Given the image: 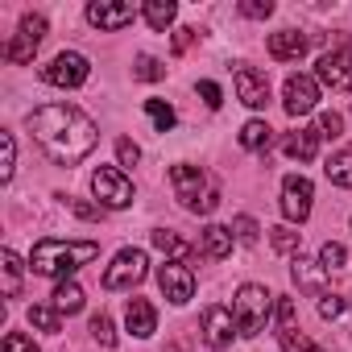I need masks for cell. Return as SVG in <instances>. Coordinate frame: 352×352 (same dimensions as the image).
Masks as SVG:
<instances>
[{
  "mask_svg": "<svg viewBox=\"0 0 352 352\" xmlns=\"http://www.w3.org/2000/svg\"><path fill=\"white\" fill-rule=\"evenodd\" d=\"M133 79H141V83H157V79H166V67H162L153 54H141V58L133 63Z\"/></svg>",
  "mask_w": 352,
  "mask_h": 352,
  "instance_id": "30",
  "label": "cell"
},
{
  "mask_svg": "<svg viewBox=\"0 0 352 352\" xmlns=\"http://www.w3.org/2000/svg\"><path fill=\"white\" fill-rule=\"evenodd\" d=\"M315 104H319V79L315 75H290L282 87V108L290 116H307V112H315Z\"/></svg>",
  "mask_w": 352,
  "mask_h": 352,
  "instance_id": "12",
  "label": "cell"
},
{
  "mask_svg": "<svg viewBox=\"0 0 352 352\" xmlns=\"http://www.w3.org/2000/svg\"><path fill=\"white\" fill-rule=\"evenodd\" d=\"M344 307H348V302H344L340 294H323V298H319V315H323V319H340Z\"/></svg>",
  "mask_w": 352,
  "mask_h": 352,
  "instance_id": "41",
  "label": "cell"
},
{
  "mask_svg": "<svg viewBox=\"0 0 352 352\" xmlns=\"http://www.w3.org/2000/svg\"><path fill=\"white\" fill-rule=\"evenodd\" d=\"M21 38H30L34 46H42V38H46V17H42V13H25V17H21Z\"/></svg>",
  "mask_w": 352,
  "mask_h": 352,
  "instance_id": "34",
  "label": "cell"
},
{
  "mask_svg": "<svg viewBox=\"0 0 352 352\" xmlns=\"http://www.w3.org/2000/svg\"><path fill=\"white\" fill-rule=\"evenodd\" d=\"M91 340L104 344V348H116V327H112V315H91Z\"/></svg>",
  "mask_w": 352,
  "mask_h": 352,
  "instance_id": "32",
  "label": "cell"
},
{
  "mask_svg": "<svg viewBox=\"0 0 352 352\" xmlns=\"http://www.w3.org/2000/svg\"><path fill=\"white\" fill-rule=\"evenodd\" d=\"M170 187H174V199H179L191 216H212L216 204H220V191H216V183L208 179V170H199V166H191V162L170 166Z\"/></svg>",
  "mask_w": 352,
  "mask_h": 352,
  "instance_id": "3",
  "label": "cell"
},
{
  "mask_svg": "<svg viewBox=\"0 0 352 352\" xmlns=\"http://www.w3.org/2000/svg\"><path fill=\"white\" fill-rule=\"evenodd\" d=\"M25 319H30V327H38V331H46V336H58L63 331V311L54 307V302H34L30 311H25Z\"/></svg>",
  "mask_w": 352,
  "mask_h": 352,
  "instance_id": "21",
  "label": "cell"
},
{
  "mask_svg": "<svg viewBox=\"0 0 352 352\" xmlns=\"http://www.w3.org/2000/svg\"><path fill=\"white\" fill-rule=\"evenodd\" d=\"M116 162H120V166H137V162H141V145L129 141V137H120V141H116Z\"/></svg>",
  "mask_w": 352,
  "mask_h": 352,
  "instance_id": "39",
  "label": "cell"
},
{
  "mask_svg": "<svg viewBox=\"0 0 352 352\" xmlns=\"http://www.w3.org/2000/svg\"><path fill=\"white\" fill-rule=\"evenodd\" d=\"M87 75H91V63L79 54V50H63V54H54L46 67H42V79L50 83V87H83L87 83Z\"/></svg>",
  "mask_w": 352,
  "mask_h": 352,
  "instance_id": "8",
  "label": "cell"
},
{
  "mask_svg": "<svg viewBox=\"0 0 352 352\" xmlns=\"http://www.w3.org/2000/svg\"><path fill=\"white\" fill-rule=\"evenodd\" d=\"M274 315H278V331H290V327H294V319H298V311H294V298L278 294V302H274Z\"/></svg>",
  "mask_w": 352,
  "mask_h": 352,
  "instance_id": "37",
  "label": "cell"
},
{
  "mask_svg": "<svg viewBox=\"0 0 352 352\" xmlns=\"http://www.w3.org/2000/svg\"><path fill=\"white\" fill-rule=\"evenodd\" d=\"M157 286H162V294H166L174 307H187V302L195 298V274H191V265H183V261L157 265Z\"/></svg>",
  "mask_w": 352,
  "mask_h": 352,
  "instance_id": "10",
  "label": "cell"
},
{
  "mask_svg": "<svg viewBox=\"0 0 352 352\" xmlns=\"http://www.w3.org/2000/svg\"><path fill=\"white\" fill-rule=\"evenodd\" d=\"M232 87H236V100L245 108H265L270 104V79L261 71H253V67H236Z\"/></svg>",
  "mask_w": 352,
  "mask_h": 352,
  "instance_id": "14",
  "label": "cell"
},
{
  "mask_svg": "<svg viewBox=\"0 0 352 352\" xmlns=\"http://www.w3.org/2000/svg\"><path fill=\"white\" fill-rule=\"evenodd\" d=\"M87 21L96 30H104V34H116V30L137 21V9L129 5V0H91V5H87Z\"/></svg>",
  "mask_w": 352,
  "mask_h": 352,
  "instance_id": "11",
  "label": "cell"
},
{
  "mask_svg": "<svg viewBox=\"0 0 352 352\" xmlns=\"http://www.w3.org/2000/svg\"><path fill=\"white\" fill-rule=\"evenodd\" d=\"M274 302H278V294H270L257 282H245L236 290V298H232V315H236L241 336H261L265 323H270V315H274Z\"/></svg>",
  "mask_w": 352,
  "mask_h": 352,
  "instance_id": "4",
  "label": "cell"
},
{
  "mask_svg": "<svg viewBox=\"0 0 352 352\" xmlns=\"http://www.w3.org/2000/svg\"><path fill=\"white\" fill-rule=\"evenodd\" d=\"M319 137L323 141H336V137H344V116L340 112H319Z\"/></svg>",
  "mask_w": 352,
  "mask_h": 352,
  "instance_id": "35",
  "label": "cell"
},
{
  "mask_svg": "<svg viewBox=\"0 0 352 352\" xmlns=\"http://www.w3.org/2000/svg\"><path fill=\"white\" fill-rule=\"evenodd\" d=\"M199 96H204V104H208V108H220V104H224V96H220V87H216L212 79H204V83H199Z\"/></svg>",
  "mask_w": 352,
  "mask_h": 352,
  "instance_id": "42",
  "label": "cell"
},
{
  "mask_svg": "<svg viewBox=\"0 0 352 352\" xmlns=\"http://www.w3.org/2000/svg\"><path fill=\"white\" fill-rule=\"evenodd\" d=\"M323 174L336 183V187H344V191H352V149H340V153H331L327 157V166H323Z\"/></svg>",
  "mask_w": 352,
  "mask_h": 352,
  "instance_id": "25",
  "label": "cell"
},
{
  "mask_svg": "<svg viewBox=\"0 0 352 352\" xmlns=\"http://www.w3.org/2000/svg\"><path fill=\"white\" fill-rule=\"evenodd\" d=\"M96 257H100V241H58V236H46V241L34 245L30 265H34V274H42V278L71 282L75 270L91 265Z\"/></svg>",
  "mask_w": 352,
  "mask_h": 352,
  "instance_id": "2",
  "label": "cell"
},
{
  "mask_svg": "<svg viewBox=\"0 0 352 352\" xmlns=\"http://www.w3.org/2000/svg\"><path fill=\"white\" fill-rule=\"evenodd\" d=\"M124 327H129L137 340H149V336L157 331V311H153V302H149V298H129V307H124Z\"/></svg>",
  "mask_w": 352,
  "mask_h": 352,
  "instance_id": "17",
  "label": "cell"
},
{
  "mask_svg": "<svg viewBox=\"0 0 352 352\" xmlns=\"http://www.w3.org/2000/svg\"><path fill=\"white\" fill-rule=\"evenodd\" d=\"M0 274H5V298H21V278H25V265L13 249L0 253Z\"/></svg>",
  "mask_w": 352,
  "mask_h": 352,
  "instance_id": "24",
  "label": "cell"
},
{
  "mask_svg": "<svg viewBox=\"0 0 352 352\" xmlns=\"http://www.w3.org/2000/svg\"><path fill=\"white\" fill-rule=\"evenodd\" d=\"M232 245H236L232 228H224V224H208V228H204V253H208L212 261H224V257L232 253Z\"/></svg>",
  "mask_w": 352,
  "mask_h": 352,
  "instance_id": "20",
  "label": "cell"
},
{
  "mask_svg": "<svg viewBox=\"0 0 352 352\" xmlns=\"http://www.w3.org/2000/svg\"><path fill=\"white\" fill-rule=\"evenodd\" d=\"M265 50H270V58H278V63H298V58L311 50V38L298 34V30H278V34H270Z\"/></svg>",
  "mask_w": 352,
  "mask_h": 352,
  "instance_id": "16",
  "label": "cell"
},
{
  "mask_svg": "<svg viewBox=\"0 0 352 352\" xmlns=\"http://www.w3.org/2000/svg\"><path fill=\"white\" fill-rule=\"evenodd\" d=\"M290 278H294V286L298 290H307V294H315V298H323V294H331L327 290V282H331V274L319 265V261H311V257H294V265H290Z\"/></svg>",
  "mask_w": 352,
  "mask_h": 352,
  "instance_id": "15",
  "label": "cell"
},
{
  "mask_svg": "<svg viewBox=\"0 0 352 352\" xmlns=\"http://www.w3.org/2000/svg\"><path fill=\"white\" fill-rule=\"evenodd\" d=\"M91 195L100 199V208H108V212H124L137 195H133V183L124 179V170H116V166H100V170H91Z\"/></svg>",
  "mask_w": 352,
  "mask_h": 352,
  "instance_id": "5",
  "label": "cell"
},
{
  "mask_svg": "<svg viewBox=\"0 0 352 352\" xmlns=\"http://www.w3.org/2000/svg\"><path fill=\"white\" fill-rule=\"evenodd\" d=\"M311 199H315V187H311L307 174H286V179H282V216L290 224H307Z\"/></svg>",
  "mask_w": 352,
  "mask_h": 352,
  "instance_id": "9",
  "label": "cell"
},
{
  "mask_svg": "<svg viewBox=\"0 0 352 352\" xmlns=\"http://www.w3.org/2000/svg\"><path fill=\"white\" fill-rule=\"evenodd\" d=\"M278 340H282V352H323L319 344H311V340L298 336L294 327H290V331H278Z\"/></svg>",
  "mask_w": 352,
  "mask_h": 352,
  "instance_id": "36",
  "label": "cell"
},
{
  "mask_svg": "<svg viewBox=\"0 0 352 352\" xmlns=\"http://www.w3.org/2000/svg\"><path fill=\"white\" fill-rule=\"evenodd\" d=\"M141 17L149 21V30L166 34V30L174 25V17H179V5H174V0H145V9H141Z\"/></svg>",
  "mask_w": 352,
  "mask_h": 352,
  "instance_id": "22",
  "label": "cell"
},
{
  "mask_svg": "<svg viewBox=\"0 0 352 352\" xmlns=\"http://www.w3.org/2000/svg\"><path fill=\"white\" fill-rule=\"evenodd\" d=\"M0 352H42L30 336H21V331H9L5 336V344H0Z\"/></svg>",
  "mask_w": 352,
  "mask_h": 352,
  "instance_id": "38",
  "label": "cell"
},
{
  "mask_svg": "<svg viewBox=\"0 0 352 352\" xmlns=\"http://www.w3.org/2000/svg\"><path fill=\"white\" fill-rule=\"evenodd\" d=\"M145 116H149V124H153L157 133H170V129H174V120H179L166 100H145Z\"/></svg>",
  "mask_w": 352,
  "mask_h": 352,
  "instance_id": "27",
  "label": "cell"
},
{
  "mask_svg": "<svg viewBox=\"0 0 352 352\" xmlns=\"http://www.w3.org/2000/svg\"><path fill=\"white\" fill-rule=\"evenodd\" d=\"M236 336H241V327H236V315L228 307H208L204 311V344L212 352H224Z\"/></svg>",
  "mask_w": 352,
  "mask_h": 352,
  "instance_id": "13",
  "label": "cell"
},
{
  "mask_svg": "<svg viewBox=\"0 0 352 352\" xmlns=\"http://www.w3.org/2000/svg\"><path fill=\"white\" fill-rule=\"evenodd\" d=\"M50 298H54V307H58L63 315H79V311H83V302H87V294H83V286H79L75 278H71V282H58Z\"/></svg>",
  "mask_w": 352,
  "mask_h": 352,
  "instance_id": "23",
  "label": "cell"
},
{
  "mask_svg": "<svg viewBox=\"0 0 352 352\" xmlns=\"http://www.w3.org/2000/svg\"><path fill=\"white\" fill-rule=\"evenodd\" d=\"M153 249L166 253V261H187V257L195 253V245H191L187 236L170 232V228H157V232H153Z\"/></svg>",
  "mask_w": 352,
  "mask_h": 352,
  "instance_id": "19",
  "label": "cell"
},
{
  "mask_svg": "<svg viewBox=\"0 0 352 352\" xmlns=\"http://www.w3.org/2000/svg\"><path fill=\"white\" fill-rule=\"evenodd\" d=\"M191 38H195V30H174V50H187Z\"/></svg>",
  "mask_w": 352,
  "mask_h": 352,
  "instance_id": "44",
  "label": "cell"
},
{
  "mask_svg": "<svg viewBox=\"0 0 352 352\" xmlns=\"http://www.w3.org/2000/svg\"><path fill=\"white\" fill-rule=\"evenodd\" d=\"M232 236H236V245H257L261 241V228H257L253 216H236L232 220Z\"/></svg>",
  "mask_w": 352,
  "mask_h": 352,
  "instance_id": "33",
  "label": "cell"
},
{
  "mask_svg": "<svg viewBox=\"0 0 352 352\" xmlns=\"http://www.w3.org/2000/svg\"><path fill=\"white\" fill-rule=\"evenodd\" d=\"M319 129H294V133H286V141H282V149H286V157H294V162H311L315 153H319Z\"/></svg>",
  "mask_w": 352,
  "mask_h": 352,
  "instance_id": "18",
  "label": "cell"
},
{
  "mask_svg": "<svg viewBox=\"0 0 352 352\" xmlns=\"http://www.w3.org/2000/svg\"><path fill=\"white\" fill-rule=\"evenodd\" d=\"M30 133L46 149V157L58 162V166L83 162L100 141L96 120L87 112H79L75 104H42V108H34L30 112Z\"/></svg>",
  "mask_w": 352,
  "mask_h": 352,
  "instance_id": "1",
  "label": "cell"
},
{
  "mask_svg": "<svg viewBox=\"0 0 352 352\" xmlns=\"http://www.w3.org/2000/svg\"><path fill=\"white\" fill-rule=\"evenodd\" d=\"M145 274H149V257L141 249H120L104 270V290H133L145 282Z\"/></svg>",
  "mask_w": 352,
  "mask_h": 352,
  "instance_id": "7",
  "label": "cell"
},
{
  "mask_svg": "<svg viewBox=\"0 0 352 352\" xmlns=\"http://www.w3.org/2000/svg\"><path fill=\"white\" fill-rule=\"evenodd\" d=\"M315 79L331 91H352V38L336 42L319 63H315Z\"/></svg>",
  "mask_w": 352,
  "mask_h": 352,
  "instance_id": "6",
  "label": "cell"
},
{
  "mask_svg": "<svg viewBox=\"0 0 352 352\" xmlns=\"http://www.w3.org/2000/svg\"><path fill=\"white\" fill-rule=\"evenodd\" d=\"M0 183H9L13 179V170H17V141H13V133H0Z\"/></svg>",
  "mask_w": 352,
  "mask_h": 352,
  "instance_id": "29",
  "label": "cell"
},
{
  "mask_svg": "<svg viewBox=\"0 0 352 352\" xmlns=\"http://www.w3.org/2000/svg\"><path fill=\"white\" fill-rule=\"evenodd\" d=\"M270 141H274V129H270L265 120H249V124L241 129V145H245V149H253V153L270 149Z\"/></svg>",
  "mask_w": 352,
  "mask_h": 352,
  "instance_id": "26",
  "label": "cell"
},
{
  "mask_svg": "<svg viewBox=\"0 0 352 352\" xmlns=\"http://www.w3.org/2000/svg\"><path fill=\"white\" fill-rule=\"evenodd\" d=\"M319 265H323L327 274H336V270H344V265H348V249H344L340 241H327V245L319 249Z\"/></svg>",
  "mask_w": 352,
  "mask_h": 352,
  "instance_id": "31",
  "label": "cell"
},
{
  "mask_svg": "<svg viewBox=\"0 0 352 352\" xmlns=\"http://www.w3.org/2000/svg\"><path fill=\"white\" fill-rule=\"evenodd\" d=\"M298 241H302V232H294V224H274L270 228V245L278 253H294L298 257Z\"/></svg>",
  "mask_w": 352,
  "mask_h": 352,
  "instance_id": "28",
  "label": "cell"
},
{
  "mask_svg": "<svg viewBox=\"0 0 352 352\" xmlns=\"http://www.w3.org/2000/svg\"><path fill=\"white\" fill-rule=\"evenodd\" d=\"M241 13H245V17H253V21H265V17L274 13V0H245Z\"/></svg>",
  "mask_w": 352,
  "mask_h": 352,
  "instance_id": "40",
  "label": "cell"
},
{
  "mask_svg": "<svg viewBox=\"0 0 352 352\" xmlns=\"http://www.w3.org/2000/svg\"><path fill=\"white\" fill-rule=\"evenodd\" d=\"M71 208H75V216H79V220H100V212H104V208H96V204H83V199H75Z\"/></svg>",
  "mask_w": 352,
  "mask_h": 352,
  "instance_id": "43",
  "label": "cell"
}]
</instances>
